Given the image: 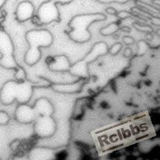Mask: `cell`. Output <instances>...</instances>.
Wrapping results in <instances>:
<instances>
[{
  "label": "cell",
  "mask_w": 160,
  "mask_h": 160,
  "mask_svg": "<svg viewBox=\"0 0 160 160\" xmlns=\"http://www.w3.org/2000/svg\"><path fill=\"white\" fill-rule=\"evenodd\" d=\"M46 85L40 82L17 80H8L5 82L0 90V102L5 106L12 105L14 101L19 104L27 103L32 96L35 88H43Z\"/></svg>",
  "instance_id": "6da1fadb"
},
{
  "label": "cell",
  "mask_w": 160,
  "mask_h": 160,
  "mask_svg": "<svg viewBox=\"0 0 160 160\" xmlns=\"http://www.w3.org/2000/svg\"><path fill=\"white\" fill-rule=\"evenodd\" d=\"M33 123L34 132L39 138L48 139L53 136L56 132V122L51 115L39 117Z\"/></svg>",
  "instance_id": "ba28073f"
},
{
  "label": "cell",
  "mask_w": 160,
  "mask_h": 160,
  "mask_svg": "<svg viewBox=\"0 0 160 160\" xmlns=\"http://www.w3.org/2000/svg\"><path fill=\"white\" fill-rule=\"evenodd\" d=\"M26 40L29 48L24 55V62L34 66L41 59L40 47H49L53 43V36L46 29H31L26 33Z\"/></svg>",
  "instance_id": "7a4b0ae2"
},
{
  "label": "cell",
  "mask_w": 160,
  "mask_h": 160,
  "mask_svg": "<svg viewBox=\"0 0 160 160\" xmlns=\"http://www.w3.org/2000/svg\"><path fill=\"white\" fill-rule=\"evenodd\" d=\"M122 44H120V43H115V44H113V45L108 49V53H109L112 55H115L120 53V50L122 49Z\"/></svg>",
  "instance_id": "9a60e30c"
},
{
  "label": "cell",
  "mask_w": 160,
  "mask_h": 160,
  "mask_svg": "<svg viewBox=\"0 0 160 160\" xmlns=\"http://www.w3.org/2000/svg\"><path fill=\"white\" fill-rule=\"evenodd\" d=\"M98 2L100 3H106V4H108V3H119V4H124V3L128 2L129 1H134V0H96Z\"/></svg>",
  "instance_id": "e0dca14e"
},
{
  "label": "cell",
  "mask_w": 160,
  "mask_h": 160,
  "mask_svg": "<svg viewBox=\"0 0 160 160\" xmlns=\"http://www.w3.org/2000/svg\"><path fill=\"white\" fill-rule=\"evenodd\" d=\"M37 17L40 24H49L53 22H60L61 16L55 0H48L39 6Z\"/></svg>",
  "instance_id": "52a82bcc"
},
{
  "label": "cell",
  "mask_w": 160,
  "mask_h": 160,
  "mask_svg": "<svg viewBox=\"0 0 160 160\" xmlns=\"http://www.w3.org/2000/svg\"><path fill=\"white\" fill-rule=\"evenodd\" d=\"M106 12L108 14H110V15H116L117 14V11L116 9L112 8V7H109L106 9Z\"/></svg>",
  "instance_id": "ffe728a7"
},
{
  "label": "cell",
  "mask_w": 160,
  "mask_h": 160,
  "mask_svg": "<svg viewBox=\"0 0 160 160\" xmlns=\"http://www.w3.org/2000/svg\"><path fill=\"white\" fill-rule=\"evenodd\" d=\"M14 76H15L17 81H23V80L27 79L26 73L25 70H24L21 66H20V68L19 69H17V70H15Z\"/></svg>",
  "instance_id": "5bb4252c"
},
{
  "label": "cell",
  "mask_w": 160,
  "mask_h": 160,
  "mask_svg": "<svg viewBox=\"0 0 160 160\" xmlns=\"http://www.w3.org/2000/svg\"><path fill=\"white\" fill-rule=\"evenodd\" d=\"M109 46L106 43L103 41L96 43L89 53L83 59L78 61L75 64H71L69 71H70L74 76H79L82 79H88L89 78L88 64L96 60L100 56L106 55Z\"/></svg>",
  "instance_id": "5b68a950"
},
{
  "label": "cell",
  "mask_w": 160,
  "mask_h": 160,
  "mask_svg": "<svg viewBox=\"0 0 160 160\" xmlns=\"http://www.w3.org/2000/svg\"><path fill=\"white\" fill-rule=\"evenodd\" d=\"M55 150L48 148H34L29 153L30 160H49L55 159Z\"/></svg>",
  "instance_id": "7c38bea8"
},
{
  "label": "cell",
  "mask_w": 160,
  "mask_h": 160,
  "mask_svg": "<svg viewBox=\"0 0 160 160\" xmlns=\"http://www.w3.org/2000/svg\"><path fill=\"white\" fill-rule=\"evenodd\" d=\"M52 60L48 62V68L53 72H66L69 71L71 63L65 55H55L52 58Z\"/></svg>",
  "instance_id": "8fae6325"
},
{
  "label": "cell",
  "mask_w": 160,
  "mask_h": 160,
  "mask_svg": "<svg viewBox=\"0 0 160 160\" xmlns=\"http://www.w3.org/2000/svg\"><path fill=\"white\" fill-rule=\"evenodd\" d=\"M119 29H120V28H119V26L118 24L116 23H111L106 26L100 29V32L103 36H109V35L115 34Z\"/></svg>",
  "instance_id": "4fadbf2b"
},
{
  "label": "cell",
  "mask_w": 160,
  "mask_h": 160,
  "mask_svg": "<svg viewBox=\"0 0 160 160\" xmlns=\"http://www.w3.org/2000/svg\"><path fill=\"white\" fill-rule=\"evenodd\" d=\"M54 111L55 109L51 102L47 98L40 97L35 101L33 106L27 103L19 104L14 112V117L16 121L20 124H29L40 116H53Z\"/></svg>",
  "instance_id": "277c9868"
},
{
  "label": "cell",
  "mask_w": 160,
  "mask_h": 160,
  "mask_svg": "<svg viewBox=\"0 0 160 160\" xmlns=\"http://www.w3.org/2000/svg\"><path fill=\"white\" fill-rule=\"evenodd\" d=\"M85 83L86 79L81 78L78 81L72 83H53L50 82L49 86H51L54 92L61 94H75L81 92Z\"/></svg>",
  "instance_id": "9c48e42d"
},
{
  "label": "cell",
  "mask_w": 160,
  "mask_h": 160,
  "mask_svg": "<svg viewBox=\"0 0 160 160\" xmlns=\"http://www.w3.org/2000/svg\"><path fill=\"white\" fill-rule=\"evenodd\" d=\"M116 16H118L119 19L124 20V19H126V18H128V17H130V16H132V14H130L129 12H126V11H121V12H117Z\"/></svg>",
  "instance_id": "ac0fdd59"
},
{
  "label": "cell",
  "mask_w": 160,
  "mask_h": 160,
  "mask_svg": "<svg viewBox=\"0 0 160 160\" xmlns=\"http://www.w3.org/2000/svg\"><path fill=\"white\" fill-rule=\"evenodd\" d=\"M14 46L12 38L6 31H0V66L9 70H16L20 66L14 55Z\"/></svg>",
  "instance_id": "8992f818"
},
{
  "label": "cell",
  "mask_w": 160,
  "mask_h": 160,
  "mask_svg": "<svg viewBox=\"0 0 160 160\" xmlns=\"http://www.w3.org/2000/svg\"><path fill=\"white\" fill-rule=\"evenodd\" d=\"M6 2H7V0H0V9L4 6V5L5 4Z\"/></svg>",
  "instance_id": "603a6c76"
},
{
  "label": "cell",
  "mask_w": 160,
  "mask_h": 160,
  "mask_svg": "<svg viewBox=\"0 0 160 160\" xmlns=\"http://www.w3.org/2000/svg\"><path fill=\"white\" fill-rule=\"evenodd\" d=\"M11 118L8 113L5 111H0V125L5 126L10 121Z\"/></svg>",
  "instance_id": "2e32d148"
},
{
  "label": "cell",
  "mask_w": 160,
  "mask_h": 160,
  "mask_svg": "<svg viewBox=\"0 0 160 160\" xmlns=\"http://www.w3.org/2000/svg\"><path fill=\"white\" fill-rule=\"evenodd\" d=\"M123 42L126 45H130V44H133L135 43V40L130 36H124L123 38Z\"/></svg>",
  "instance_id": "d6986e66"
},
{
  "label": "cell",
  "mask_w": 160,
  "mask_h": 160,
  "mask_svg": "<svg viewBox=\"0 0 160 160\" xmlns=\"http://www.w3.org/2000/svg\"><path fill=\"white\" fill-rule=\"evenodd\" d=\"M132 50L130 48H126V49L124 50V55H125L126 57H129L130 55H132Z\"/></svg>",
  "instance_id": "7402d4cb"
},
{
  "label": "cell",
  "mask_w": 160,
  "mask_h": 160,
  "mask_svg": "<svg viewBox=\"0 0 160 160\" xmlns=\"http://www.w3.org/2000/svg\"><path fill=\"white\" fill-rule=\"evenodd\" d=\"M35 6L31 2L23 1L19 3L15 12L16 19L20 23L27 21L34 16Z\"/></svg>",
  "instance_id": "30bf717a"
},
{
  "label": "cell",
  "mask_w": 160,
  "mask_h": 160,
  "mask_svg": "<svg viewBox=\"0 0 160 160\" xmlns=\"http://www.w3.org/2000/svg\"><path fill=\"white\" fill-rule=\"evenodd\" d=\"M106 19L105 14L102 13L78 14L74 16L69 22L68 26L71 29L68 33V37L73 41L79 44L88 42L92 38V34L88 29L92 23L103 21Z\"/></svg>",
  "instance_id": "3957f363"
},
{
  "label": "cell",
  "mask_w": 160,
  "mask_h": 160,
  "mask_svg": "<svg viewBox=\"0 0 160 160\" xmlns=\"http://www.w3.org/2000/svg\"><path fill=\"white\" fill-rule=\"evenodd\" d=\"M73 1V0H55L57 4L58 3H59V4H61V5L70 4V3L72 2Z\"/></svg>",
  "instance_id": "44dd1931"
}]
</instances>
